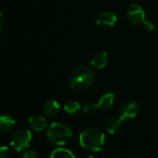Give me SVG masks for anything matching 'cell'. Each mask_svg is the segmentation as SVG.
<instances>
[{
  "label": "cell",
  "mask_w": 158,
  "mask_h": 158,
  "mask_svg": "<svg viewBox=\"0 0 158 158\" xmlns=\"http://www.w3.org/2000/svg\"><path fill=\"white\" fill-rule=\"evenodd\" d=\"M139 113V106L137 102L133 100H128L126 101L120 107L119 114H120V118L123 121L126 120H131L134 119L138 116Z\"/></svg>",
  "instance_id": "8992f818"
},
{
  "label": "cell",
  "mask_w": 158,
  "mask_h": 158,
  "mask_svg": "<svg viewBox=\"0 0 158 158\" xmlns=\"http://www.w3.org/2000/svg\"><path fill=\"white\" fill-rule=\"evenodd\" d=\"M60 106L59 102L55 100H49L46 102L42 106V113L46 117L53 118L57 116L60 113Z\"/></svg>",
  "instance_id": "ba28073f"
},
{
  "label": "cell",
  "mask_w": 158,
  "mask_h": 158,
  "mask_svg": "<svg viewBox=\"0 0 158 158\" xmlns=\"http://www.w3.org/2000/svg\"><path fill=\"white\" fill-rule=\"evenodd\" d=\"M16 125L15 119L9 114H1L0 115V131L1 132H9Z\"/></svg>",
  "instance_id": "7c38bea8"
},
{
  "label": "cell",
  "mask_w": 158,
  "mask_h": 158,
  "mask_svg": "<svg viewBox=\"0 0 158 158\" xmlns=\"http://www.w3.org/2000/svg\"><path fill=\"white\" fill-rule=\"evenodd\" d=\"M105 141L104 133L97 127H88L79 135V143L81 147L91 152L102 151Z\"/></svg>",
  "instance_id": "7a4b0ae2"
},
{
  "label": "cell",
  "mask_w": 158,
  "mask_h": 158,
  "mask_svg": "<svg viewBox=\"0 0 158 158\" xmlns=\"http://www.w3.org/2000/svg\"><path fill=\"white\" fill-rule=\"evenodd\" d=\"M4 26H5V18H4L3 14L0 12V32L3 30Z\"/></svg>",
  "instance_id": "d6986e66"
},
{
  "label": "cell",
  "mask_w": 158,
  "mask_h": 158,
  "mask_svg": "<svg viewBox=\"0 0 158 158\" xmlns=\"http://www.w3.org/2000/svg\"><path fill=\"white\" fill-rule=\"evenodd\" d=\"M123 120L120 117H114L109 119V121L106 124V131L109 134H114L116 133L122 127Z\"/></svg>",
  "instance_id": "4fadbf2b"
},
{
  "label": "cell",
  "mask_w": 158,
  "mask_h": 158,
  "mask_svg": "<svg viewBox=\"0 0 158 158\" xmlns=\"http://www.w3.org/2000/svg\"><path fill=\"white\" fill-rule=\"evenodd\" d=\"M87 158H96V157H95V156H93V155H89Z\"/></svg>",
  "instance_id": "ffe728a7"
},
{
  "label": "cell",
  "mask_w": 158,
  "mask_h": 158,
  "mask_svg": "<svg viewBox=\"0 0 158 158\" xmlns=\"http://www.w3.org/2000/svg\"><path fill=\"white\" fill-rule=\"evenodd\" d=\"M28 123H29L30 127L33 130L36 131V132L44 131L47 128V127H48L46 118L44 116H42V115H39V114H33V115H31L29 117Z\"/></svg>",
  "instance_id": "9c48e42d"
},
{
  "label": "cell",
  "mask_w": 158,
  "mask_h": 158,
  "mask_svg": "<svg viewBox=\"0 0 158 158\" xmlns=\"http://www.w3.org/2000/svg\"><path fill=\"white\" fill-rule=\"evenodd\" d=\"M109 60V57L107 52L105 51H100L97 52L91 59V66L96 70H102L103 69Z\"/></svg>",
  "instance_id": "30bf717a"
},
{
  "label": "cell",
  "mask_w": 158,
  "mask_h": 158,
  "mask_svg": "<svg viewBox=\"0 0 158 158\" xmlns=\"http://www.w3.org/2000/svg\"><path fill=\"white\" fill-rule=\"evenodd\" d=\"M22 158H38V155L34 150H27L23 153Z\"/></svg>",
  "instance_id": "ac0fdd59"
},
{
  "label": "cell",
  "mask_w": 158,
  "mask_h": 158,
  "mask_svg": "<svg viewBox=\"0 0 158 158\" xmlns=\"http://www.w3.org/2000/svg\"><path fill=\"white\" fill-rule=\"evenodd\" d=\"M47 137L52 144L61 147L71 141L73 133L66 125L60 122H54L48 127Z\"/></svg>",
  "instance_id": "3957f363"
},
{
  "label": "cell",
  "mask_w": 158,
  "mask_h": 158,
  "mask_svg": "<svg viewBox=\"0 0 158 158\" xmlns=\"http://www.w3.org/2000/svg\"><path fill=\"white\" fill-rule=\"evenodd\" d=\"M32 133L27 128H20L15 131L10 139V146L16 152H22L27 149L32 142Z\"/></svg>",
  "instance_id": "277c9868"
},
{
  "label": "cell",
  "mask_w": 158,
  "mask_h": 158,
  "mask_svg": "<svg viewBox=\"0 0 158 158\" xmlns=\"http://www.w3.org/2000/svg\"><path fill=\"white\" fill-rule=\"evenodd\" d=\"M0 158H11V151L8 146H0Z\"/></svg>",
  "instance_id": "e0dca14e"
},
{
  "label": "cell",
  "mask_w": 158,
  "mask_h": 158,
  "mask_svg": "<svg viewBox=\"0 0 158 158\" xmlns=\"http://www.w3.org/2000/svg\"><path fill=\"white\" fill-rule=\"evenodd\" d=\"M127 21L132 25H143L146 23L145 19V11L138 4H131L127 11Z\"/></svg>",
  "instance_id": "5b68a950"
},
{
  "label": "cell",
  "mask_w": 158,
  "mask_h": 158,
  "mask_svg": "<svg viewBox=\"0 0 158 158\" xmlns=\"http://www.w3.org/2000/svg\"><path fill=\"white\" fill-rule=\"evenodd\" d=\"M99 109L98 103L94 102H88L83 107V113L85 114H93L96 113V111Z\"/></svg>",
  "instance_id": "2e32d148"
},
{
  "label": "cell",
  "mask_w": 158,
  "mask_h": 158,
  "mask_svg": "<svg viewBox=\"0 0 158 158\" xmlns=\"http://www.w3.org/2000/svg\"><path fill=\"white\" fill-rule=\"evenodd\" d=\"M116 22H117V17L114 13L110 12V11H105L99 15L96 21V23L101 28L109 29V28L114 27Z\"/></svg>",
  "instance_id": "52a82bcc"
},
{
  "label": "cell",
  "mask_w": 158,
  "mask_h": 158,
  "mask_svg": "<svg viewBox=\"0 0 158 158\" xmlns=\"http://www.w3.org/2000/svg\"><path fill=\"white\" fill-rule=\"evenodd\" d=\"M95 80V72L88 66H80L74 69L69 77V85L76 92H83L89 89Z\"/></svg>",
  "instance_id": "6da1fadb"
},
{
  "label": "cell",
  "mask_w": 158,
  "mask_h": 158,
  "mask_svg": "<svg viewBox=\"0 0 158 158\" xmlns=\"http://www.w3.org/2000/svg\"><path fill=\"white\" fill-rule=\"evenodd\" d=\"M49 158H75V156L69 149L59 147L50 153Z\"/></svg>",
  "instance_id": "5bb4252c"
},
{
  "label": "cell",
  "mask_w": 158,
  "mask_h": 158,
  "mask_svg": "<svg viewBox=\"0 0 158 158\" xmlns=\"http://www.w3.org/2000/svg\"><path fill=\"white\" fill-rule=\"evenodd\" d=\"M114 102H115L114 94L113 92H106L103 95H102V97L98 102L99 109L102 111H109L114 105Z\"/></svg>",
  "instance_id": "8fae6325"
},
{
  "label": "cell",
  "mask_w": 158,
  "mask_h": 158,
  "mask_svg": "<svg viewBox=\"0 0 158 158\" xmlns=\"http://www.w3.org/2000/svg\"><path fill=\"white\" fill-rule=\"evenodd\" d=\"M64 111L69 114H73L81 110V104L76 101H68L63 105Z\"/></svg>",
  "instance_id": "9a60e30c"
}]
</instances>
